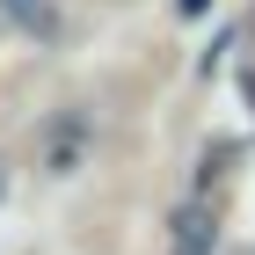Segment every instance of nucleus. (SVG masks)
Instances as JSON below:
<instances>
[{"label":"nucleus","instance_id":"obj_4","mask_svg":"<svg viewBox=\"0 0 255 255\" xmlns=\"http://www.w3.org/2000/svg\"><path fill=\"white\" fill-rule=\"evenodd\" d=\"M241 95H248V110H255V66H248V73H241Z\"/></svg>","mask_w":255,"mask_h":255},{"label":"nucleus","instance_id":"obj_2","mask_svg":"<svg viewBox=\"0 0 255 255\" xmlns=\"http://www.w3.org/2000/svg\"><path fill=\"white\" fill-rule=\"evenodd\" d=\"M168 241H175V255H212V241H219V212L204 204V197H197V204H182Z\"/></svg>","mask_w":255,"mask_h":255},{"label":"nucleus","instance_id":"obj_3","mask_svg":"<svg viewBox=\"0 0 255 255\" xmlns=\"http://www.w3.org/2000/svg\"><path fill=\"white\" fill-rule=\"evenodd\" d=\"M7 15H15L29 37H44V44L66 37V22H59V7H51V0H7Z\"/></svg>","mask_w":255,"mask_h":255},{"label":"nucleus","instance_id":"obj_1","mask_svg":"<svg viewBox=\"0 0 255 255\" xmlns=\"http://www.w3.org/2000/svg\"><path fill=\"white\" fill-rule=\"evenodd\" d=\"M88 146H95L88 117H59L51 124V146H44V168H51V175H73L80 160H88Z\"/></svg>","mask_w":255,"mask_h":255}]
</instances>
